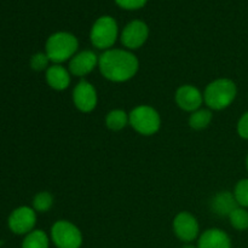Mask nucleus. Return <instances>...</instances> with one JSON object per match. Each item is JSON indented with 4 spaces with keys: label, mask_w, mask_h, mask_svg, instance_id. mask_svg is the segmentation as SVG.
I'll list each match as a JSON object with an SVG mask.
<instances>
[{
    "label": "nucleus",
    "mask_w": 248,
    "mask_h": 248,
    "mask_svg": "<svg viewBox=\"0 0 248 248\" xmlns=\"http://www.w3.org/2000/svg\"><path fill=\"white\" fill-rule=\"evenodd\" d=\"M98 68L109 81L125 82L137 74L140 61L128 50L109 48L98 57Z\"/></svg>",
    "instance_id": "f257e3e1"
},
{
    "label": "nucleus",
    "mask_w": 248,
    "mask_h": 248,
    "mask_svg": "<svg viewBox=\"0 0 248 248\" xmlns=\"http://www.w3.org/2000/svg\"><path fill=\"white\" fill-rule=\"evenodd\" d=\"M237 94L236 84L232 79L220 78L213 80L203 91V103L211 110H223L232 106Z\"/></svg>",
    "instance_id": "f03ea898"
},
{
    "label": "nucleus",
    "mask_w": 248,
    "mask_h": 248,
    "mask_svg": "<svg viewBox=\"0 0 248 248\" xmlns=\"http://www.w3.org/2000/svg\"><path fill=\"white\" fill-rule=\"evenodd\" d=\"M79 41L75 35L68 31H57L48 36L45 45V53L53 64H62L70 61L78 53Z\"/></svg>",
    "instance_id": "7ed1b4c3"
},
{
    "label": "nucleus",
    "mask_w": 248,
    "mask_h": 248,
    "mask_svg": "<svg viewBox=\"0 0 248 248\" xmlns=\"http://www.w3.org/2000/svg\"><path fill=\"white\" fill-rule=\"evenodd\" d=\"M130 125L142 136H153L161 127V118L159 111L150 106H138L128 114Z\"/></svg>",
    "instance_id": "20e7f679"
},
{
    "label": "nucleus",
    "mask_w": 248,
    "mask_h": 248,
    "mask_svg": "<svg viewBox=\"0 0 248 248\" xmlns=\"http://www.w3.org/2000/svg\"><path fill=\"white\" fill-rule=\"evenodd\" d=\"M118 34L119 28L115 19L110 16H102L92 26L90 39L94 47L107 51L113 47Z\"/></svg>",
    "instance_id": "39448f33"
},
{
    "label": "nucleus",
    "mask_w": 248,
    "mask_h": 248,
    "mask_svg": "<svg viewBox=\"0 0 248 248\" xmlns=\"http://www.w3.org/2000/svg\"><path fill=\"white\" fill-rule=\"evenodd\" d=\"M50 239L57 248H80L82 246L81 232L69 220H57L51 227Z\"/></svg>",
    "instance_id": "423d86ee"
},
{
    "label": "nucleus",
    "mask_w": 248,
    "mask_h": 248,
    "mask_svg": "<svg viewBox=\"0 0 248 248\" xmlns=\"http://www.w3.org/2000/svg\"><path fill=\"white\" fill-rule=\"evenodd\" d=\"M172 227H173L176 236L186 244H190L200 236L199 235L200 234V225H199L198 219H196L195 216L186 212V211L179 212L174 217Z\"/></svg>",
    "instance_id": "0eeeda50"
},
{
    "label": "nucleus",
    "mask_w": 248,
    "mask_h": 248,
    "mask_svg": "<svg viewBox=\"0 0 248 248\" xmlns=\"http://www.w3.org/2000/svg\"><path fill=\"white\" fill-rule=\"evenodd\" d=\"M73 103L81 113H91L96 109L98 96L93 85L87 80H80L73 90Z\"/></svg>",
    "instance_id": "6e6552de"
},
{
    "label": "nucleus",
    "mask_w": 248,
    "mask_h": 248,
    "mask_svg": "<svg viewBox=\"0 0 248 248\" xmlns=\"http://www.w3.org/2000/svg\"><path fill=\"white\" fill-rule=\"evenodd\" d=\"M10 230L17 235H27L33 232L36 224V212L33 207L21 206L10 215L7 220Z\"/></svg>",
    "instance_id": "1a4fd4ad"
},
{
    "label": "nucleus",
    "mask_w": 248,
    "mask_h": 248,
    "mask_svg": "<svg viewBox=\"0 0 248 248\" xmlns=\"http://www.w3.org/2000/svg\"><path fill=\"white\" fill-rule=\"evenodd\" d=\"M149 36V28L140 19L130 22L121 33V43L128 50H137L145 44Z\"/></svg>",
    "instance_id": "9d476101"
},
{
    "label": "nucleus",
    "mask_w": 248,
    "mask_h": 248,
    "mask_svg": "<svg viewBox=\"0 0 248 248\" xmlns=\"http://www.w3.org/2000/svg\"><path fill=\"white\" fill-rule=\"evenodd\" d=\"M174 101L182 110L193 113L202 106L203 93H201L200 90L193 85H182L177 89Z\"/></svg>",
    "instance_id": "9b49d317"
},
{
    "label": "nucleus",
    "mask_w": 248,
    "mask_h": 248,
    "mask_svg": "<svg viewBox=\"0 0 248 248\" xmlns=\"http://www.w3.org/2000/svg\"><path fill=\"white\" fill-rule=\"evenodd\" d=\"M98 65V56L91 50L78 52L70 58L68 70L74 77H85Z\"/></svg>",
    "instance_id": "f8f14e48"
},
{
    "label": "nucleus",
    "mask_w": 248,
    "mask_h": 248,
    "mask_svg": "<svg viewBox=\"0 0 248 248\" xmlns=\"http://www.w3.org/2000/svg\"><path fill=\"white\" fill-rule=\"evenodd\" d=\"M199 248H232L229 235L222 229L212 228L207 229L199 236Z\"/></svg>",
    "instance_id": "ddd939ff"
},
{
    "label": "nucleus",
    "mask_w": 248,
    "mask_h": 248,
    "mask_svg": "<svg viewBox=\"0 0 248 248\" xmlns=\"http://www.w3.org/2000/svg\"><path fill=\"white\" fill-rule=\"evenodd\" d=\"M45 79L48 86L55 91H64L72 81V74L62 64H52L45 73Z\"/></svg>",
    "instance_id": "4468645a"
},
{
    "label": "nucleus",
    "mask_w": 248,
    "mask_h": 248,
    "mask_svg": "<svg viewBox=\"0 0 248 248\" xmlns=\"http://www.w3.org/2000/svg\"><path fill=\"white\" fill-rule=\"evenodd\" d=\"M236 207H239V205L235 200L234 194L230 193V191L217 193L211 200V210L217 216L229 217L230 213Z\"/></svg>",
    "instance_id": "2eb2a0df"
},
{
    "label": "nucleus",
    "mask_w": 248,
    "mask_h": 248,
    "mask_svg": "<svg viewBox=\"0 0 248 248\" xmlns=\"http://www.w3.org/2000/svg\"><path fill=\"white\" fill-rule=\"evenodd\" d=\"M127 124H130V118L123 109H113L106 116V126L111 131H121Z\"/></svg>",
    "instance_id": "dca6fc26"
},
{
    "label": "nucleus",
    "mask_w": 248,
    "mask_h": 248,
    "mask_svg": "<svg viewBox=\"0 0 248 248\" xmlns=\"http://www.w3.org/2000/svg\"><path fill=\"white\" fill-rule=\"evenodd\" d=\"M50 247V239L44 230L34 229L29 234L26 235L22 248H48Z\"/></svg>",
    "instance_id": "f3484780"
},
{
    "label": "nucleus",
    "mask_w": 248,
    "mask_h": 248,
    "mask_svg": "<svg viewBox=\"0 0 248 248\" xmlns=\"http://www.w3.org/2000/svg\"><path fill=\"white\" fill-rule=\"evenodd\" d=\"M212 118L213 115L211 109L200 108L190 114V116H189V126H190L193 130L196 131L205 130V128L208 127V125L211 124Z\"/></svg>",
    "instance_id": "a211bd4d"
},
{
    "label": "nucleus",
    "mask_w": 248,
    "mask_h": 248,
    "mask_svg": "<svg viewBox=\"0 0 248 248\" xmlns=\"http://www.w3.org/2000/svg\"><path fill=\"white\" fill-rule=\"evenodd\" d=\"M53 205V196L48 191H40L33 199V208L35 212L45 213L51 210Z\"/></svg>",
    "instance_id": "6ab92c4d"
},
{
    "label": "nucleus",
    "mask_w": 248,
    "mask_h": 248,
    "mask_svg": "<svg viewBox=\"0 0 248 248\" xmlns=\"http://www.w3.org/2000/svg\"><path fill=\"white\" fill-rule=\"evenodd\" d=\"M230 224L236 230L248 229V211L244 207H236L229 216Z\"/></svg>",
    "instance_id": "aec40b11"
},
{
    "label": "nucleus",
    "mask_w": 248,
    "mask_h": 248,
    "mask_svg": "<svg viewBox=\"0 0 248 248\" xmlns=\"http://www.w3.org/2000/svg\"><path fill=\"white\" fill-rule=\"evenodd\" d=\"M234 198L240 207L248 208V179H241L236 183L234 189Z\"/></svg>",
    "instance_id": "412c9836"
},
{
    "label": "nucleus",
    "mask_w": 248,
    "mask_h": 248,
    "mask_svg": "<svg viewBox=\"0 0 248 248\" xmlns=\"http://www.w3.org/2000/svg\"><path fill=\"white\" fill-rule=\"evenodd\" d=\"M50 62L51 61L48 60L45 52L34 53L31 58V68L35 72H43V70H47V68L50 67L48 65Z\"/></svg>",
    "instance_id": "4be33fe9"
},
{
    "label": "nucleus",
    "mask_w": 248,
    "mask_h": 248,
    "mask_svg": "<svg viewBox=\"0 0 248 248\" xmlns=\"http://www.w3.org/2000/svg\"><path fill=\"white\" fill-rule=\"evenodd\" d=\"M116 4L125 10H137L144 6L148 0H115Z\"/></svg>",
    "instance_id": "5701e85b"
},
{
    "label": "nucleus",
    "mask_w": 248,
    "mask_h": 248,
    "mask_svg": "<svg viewBox=\"0 0 248 248\" xmlns=\"http://www.w3.org/2000/svg\"><path fill=\"white\" fill-rule=\"evenodd\" d=\"M237 133L244 140H248V111L240 118L237 123Z\"/></svg>",
    "instance_id": "b1692460"
},
{
    "label": "nucleus",
    "mask_w": 248,
    "mask_h": 248,
    "mask_svg": "<svg viewBox=\"0 0 248 248\" xmlns=\"http://www.w3.org/2000/svg\"><path fill=\"white\" fill-rule=\"evenodd\" d=\"M182 248H199L198 246H193V245H186V246H183Z\"/></svg>",
    "instance_id": "393cba45"
},
{
    "label": "nucleus",
    "mask_w": 248,
    "mask_h": 248,
    "mask_svg": "<svg viewBox=\"0 0 248 248\" xmlns=\"http://www.w3.org/2000/svg\"><path fill=\"white\" fill-rule=\"evenodd\" d=\"M246 167H247V171H248V154H247V157H246Z\"/></svg>",
    "instance_id": "a878e982"
}]
</instances>
